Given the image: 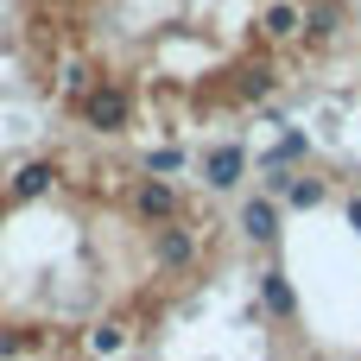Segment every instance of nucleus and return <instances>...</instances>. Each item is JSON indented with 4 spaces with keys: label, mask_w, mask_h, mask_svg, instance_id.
Returning <instances> with one entry per match:
<instances>
[{
    "label": "nucleus",
    "mask_w": 361,
    "mask_h": 361,
    "mask_svg": "<svg viewBox=\"0 0 361 361\" xmlns=\"http://www.w3.org/2000/svg\"><path fill=\"white\" fill-rule=\"evenodd\" d=\"M70 114H76V127H89V133H127L133 127V95H121V89H89L82 102H70Z\"/></svg>",
    "instance_id": "obj_1"
},
{
    "label": "nucleus",
    "mask_w": 361,
    "mask_h": 361,
    "mask_svg": "<svg viewBox=\"0 0 361 361\" xmlns=\"http://www.w3.org/2000/svg\"><path fill=\"white\" fill-rule=\"evenodd\" d=\"M152 260H159L165 273H197V260H203V228H184V222L159 228V235H152Z\"/></svg>",
    "instance_id": "obj_2"
},
{
    "label": "nucleus",
    "mask_w": 361,
    "mask_h": 361,
    "mask_svg": "<svg viewBox=\"0 0 361 361\" xmlns=\"http://www.w3.org/2000/svg\"><path fill=\"white\" fill-rule=\"evenodd\" d=\"M203 178H209L216 190H235V184L247 178V152H241L235 140H222V146H209V152H203Z\"/></svg>",
    "instance_id": "obj_3"
},
{
    "label": "nucleus",
    "mask_w": 361,
    "mask_h": 361,
    "mask_svg": "<svg viewBox=\"0 0 361 361\" xmlns=\"http://www.w3.org/2000/svg\"><path fill=\"white\" fill-rule=\"evenodd\" d=\"M241 235L260 241V247H273V241H279V203H273V197H247V203H241Z\"/></svg>",
    "instance_id": "obj_4"
},
{
    "label": "nucleus",
    "mask_w": 361,
    "mask_h": 361,
    "mask_svg": "<svg viewBox=\"0 0 361 361\" xmlns=\"http://www.w3.org/2000/svg\"><path fill=\"white\" fill-rule=\"evenodd\" d=\"M260 298H267V311H279V317H292V311H298V292H292V279H286V267H273V273H260Z\"/></svg>",
    "instance_id": "obj_5"
},
{
    "label": "nucleus",
    "mask_w": 361,
    "mask_h": 361,
    "mask_svg": "<svg viewBox=\"0 0 361 361\" xmlns=\"http://www.w3.org/2000/svg\"><path fill=\"white\" fill-rule=\"evenodd\" d=\"M305 25H311L305 38H311L317 51H324V44H330V38L343 32V6H336V0H324V6H311V19H305Z\"/></svg>",
    "instance_id": "obj_6"
},
{
    "label": "nucleus",
    "mask_w": 361,
    "mask_h": 361,
    "mask_svg": "<svg viewBox=\"0 0 361 361\" xmlns=\"http://www.w3.org/2000/svg\"><path fill=\"white\" fill-rule=\"evenodd\" d=\"M260 25H267V38H298V25H305V13H298L292 0H273Z\"/></svg>",
    "instance_id": "obj_7"
},
{
    "label": "nucleus",
    "mask_w": 361,
    "mask_h": 361,
    "mask_svg": "<svg viewBox=\"0 0 361 361\" xmlns=\"http://www.w3.org/2000/svg\"><path fill=\"white\" fill-rule=\"evenodd\" d=\"M286 203H292V209H317V203H324V184H317V178H292Z\"/></svg>",
    "instance_id": "obj_8"
},
{
    "label": "nucleus",
    "mask_w": 361,
    "mask_h": 361,
    "mask_svg": "<svg viewBox=\"0 0 361 361\" xmlns=\"http://www.w3.org/2000/svg\"><path fill=\"white\" fill-rule=\"evenodd\" d=\"M146 165H152V171H178V165H184V152H178V146H165V152H146Z\"/></svg>",
    "instance_id": "obj_9"
},
{
    "label": "nucleus",
    "mask_w": 361,
    "mask_h": 361,
    "mask_svg": "<svg viewBox=\"0 0 361 361\" xmlns=\"http://www.w3.org/2000/svg\"><path fill=\"white\" fill-rule=\"evenodd\" d=\"M349 222H355V228H361V197H355V203H349Z\"/></svg>",
    "instance_id": "obj_10"
}]
</instances>
